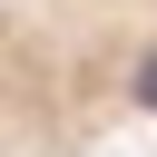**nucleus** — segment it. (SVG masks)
Instances as JSON below:
<instances>
[{
	"instance_id": "1",
	"label": "nucleus",
	"mask_w": 157,
	"mask_h": 157,
	"mask_svg": "<svg viewBox=\"0 0 157 157\" xmlns=\"http://www.w3.org/2000/svg\"><path fill=\"white\" fill-rule=\"evenodd\" d=\"M118 137H157V0H0V157Z\"/></svg>"
}]
</instances>
